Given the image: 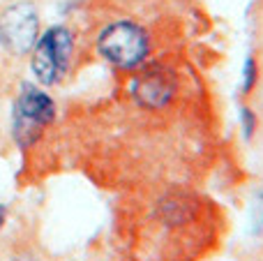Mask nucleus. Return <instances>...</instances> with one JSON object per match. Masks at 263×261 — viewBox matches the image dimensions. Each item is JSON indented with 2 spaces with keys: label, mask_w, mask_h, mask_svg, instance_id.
<instances>
[{
  "label": "nucleus",
  "mask_w": 263,
  "mask_h": 261,
  "mask_svg": "<svg viewBox=\"0 0 263 261\" xmlns=\"http://www.w3.org/2000/svg\"><path fill=\"white\" fill-rule=\"evenodd\" d=\"M259 201H261V203H263V192H261V194H259Z\"/></svg>",
  "instance_id": "1a4fd4ad"
},
{
  "label": "nucleus",
  "mask_w": 263,
  "mask_h": 261,
  "mask_svg": "<svg viewBox=\"0 0 263 261\" xmlns=\"http://www.w3.org/2000/svg\"><path fill=\"white\" fill-rule=\"evenodd\" d=\"M129 90L136 104L155 111V109H164V106H168L173 102L178 90V81L171 69L155 65V67H148L141 74H136Z\"/></svg>",
  "instance_id": "39448f33"
},
{
  "label": "nucleus",
  "mask_w": 263,
  "mask_h": 261,
  "mask_svg": "<svg viewBox=\"0 0 263 261\" xmlns=\"http://www.w3.org/2000/svg\"><path fill=\"white\" fill-rule=\"evenodd\" d=\"M55 118V102L44 88L23 83L12 106V137L21 148H30Z\"/></svg>",
  "instance_id": "f257e3e1"
},
{
  "label": "nucleus",
  "mask_w": 263,
  "mask_h": 261,
  "mask_svg": "<svg viewBox=\"0 0 263 261\" xmlns=\"http://www.w3.org/2000/svg\"><path fill=\"white\" fill-rule=\"evenodd\" d=\"M74 53V37L72 30L65 26H51L46 28L44 35L32 46V60L30 67L40 86H55L63 81L69 69Z\"/></svg>",
  "instance_id": "7ed1b4c3"
},
{
  "label": "nucleus",
  "mask_w": 263,
  "mask_h": 261,
  "mask_svg": "<svg viewBox=\"0 0 263 261\" xmlns=\"http://www.w3.org/2000/svg\"><path fill=\"white\" fill-rule=\"evenodd\" d=\"M240 123H242V132H245V139H252L256 132V116L250 106H240Z\"/></svg>",
  "instance_id": "0eeeda50"
},
{
  "label": "nucleus",
  "mask_w": 263,
  "mask_h": 261,
  "mask_svg": "<svg viewBox=\"0 0 263 261\" xmlns=\"http://www.w3.org/2000/svg\"><path fill=\"white\" fill-rule=\"evenodd\" d=\"M256 79H259V65H256V58L254 55H247L245 58V65H242V83H240V90L242 95H250L256 86Z\"/></svg>",
  "instance_id": "423d86ee"
},
{
  "label": "nucleus",
  "mask_w": 263,
  "mask_h": 261,
  "mask_svg": "<svg viewBox=\"0 0 263 261\" xmlns=\"http://www.w3.org/2000/svg\"><path fill=\"white\" fill-rule=\"evenodd\" d=\"M5 220H7V208L0 203V229H3V225H5Z\"/></svg>",
  "instance_id": "6e6552de"
},
{
  "label": "nucleus",
  "mask_w": 263,
  "mask_h": 261,
  "mask_svg": "<svg viewBox=\"0 0 263 261\" xmlns=\"http://www.w3.org/2000/svg\"><path fill=\"white\" fill-rule=\"evenodd\" d=\"M40 40V14L32 3H14L0 14V46L12 55H26Z\"/></svg>",
  "instance_id": "20e7f679"
},
{
  "label": "nucleus",
  "mask_w": 263,
  "mask_h": 261,
  "mask_svg": "<svg viewBox=\"0 0 263 261\" xmlns=\"http://www.w3.org/2000/svg\"><path fill=\"white\" fill-rule=\"evenodd\" d=\"M97 53L120 69H134L150 55V35L134 21H114L97 37Z\"/></svg>",
  "instance_id": "f03ea898"
}]
</instances>
